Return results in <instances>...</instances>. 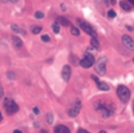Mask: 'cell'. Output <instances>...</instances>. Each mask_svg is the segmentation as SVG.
Instances as JSON below:
<instances>
[{
	"mask_svg": "<svg viewBox=\"0 0 134 133\" xmlns=\"http://www.w3.org/2000/svg\"><path fill=\"white\" fill-rule=\"evenodd\" d=\"M81 106H82L81 101L75 99V101H74V103L71 105V107L68 109V115H69L70 117H75V116L80 113Z\"/></svg>",
	"mask_w": 134,
	"mask_h": 133,
	"instance_id": "52a82bcc",
	"label": "cell"
},
{
	"mask_svg": "<svg viewBox=\"0 0 134 133\" xmlns=\"http://www.w3.org/2000/svg\"><path fill=\"white\" fill-rule=\"evenodd\" d=\"M42 30V27L41 26H34L32 28H31V31H32V34H35V35H38L40 31Z\"/></svg>",
	"mask_w": 134,
	"mask_h": 133,
	"instance_id": "e0dca14e",
	"label": "cell"
},
{
	"mask_svg": "<svg viewBox=\"0 0 134 133\" xmlns=\"http://www.w3.org/2000/svg\"><path fill=\"white\" fill-rule=\"evenodd\" d=\"M12 40H13V44L15 45L16 48H20V47H22L23 43H22V40H21L19 37H17V36H13Z\"/></svg>",
	"mask_w": 134,
	"mask_h": 133,
	"instance_id": "8fae6325",
	"label": "cell"
},
{
	"mask_svg": "<svg viewBox=\"0 0 134 133\" xmlns=\"http://www.w3.org/2000/svg\"><path fill=\"white\" fill-rule=\"evenodd\" d=\"M122 44L128 48V49H130V50H134V41H133V39L130 37V36H127V35H125V36H122Z\"/></svg>",
	"mask_w": 134,
	"mask_h": 133,
	"instance_id": "ba28073f",
	"label": "cell"
},
{
	"mask_svg": "<svg viewBox=\"0 0 134 133\" xmlns=\"http://www.w3.org/2000/svg\"><path fill=\"white\" fill-rule=\"evenodd\" d=\"M14 133H22V132H21L20 130H15V131H14Z\"/></svg>",
	"mask_w": 134,
	"mask_h": 133,
	"instance_id": "f1b7e54d",
	"label": "cell"
},
{
	"mask_svg": "<svg viewBox=\"0 0 134 133\" xmlns=\"http://www.w3.org/2000/svg\"><path fill=\"white\" fill-rule=\"evenodd\" d=\"M128 2H129V3H131V4L134 6V0H128Z\"/></svg>",
	"mask_w": 134,
	"mask_h": 133,
	"instance_id": "83f0119b",
	"label": "cell"
},
{
	"mask_svg": "<svg viewBox=\"0 0 134 133\" xmlns=\"http://www.w3.org/2000/svg\"><path fill=\"white\" fill-rule=\"evenodd\" d=\"M97 88L99 90H103V91H108L109 90V85L105 82H97Z\"/></svg>",
	"mask_w": 134,
	"mask_h": 133,
	"instance_id": "5bb4252c",
	"label": "cell"
},
{
	"mask_svg": "<svg viewBox=\"0 0 134 133\" xmlns=\"http://www.w3.org/2000/svg\"><path fill=\"white\" fill-rule=\"evenodd\" d=\"M9 1H10L12 3H17V2H18V0H9Z\"/></svg>",
	"mask_w": 134,
	"mask_h": 133,
	"instance_id": "f546056e",
	"label": "cell"
},
{
	"mask_svg": "<svg viewBox=\"0 0 134 133\" xmlns=\"http://www.w3.org/2000/svg\"><path fill=\"white\" fill-rule=\"evenodd\" d=\"M40 133H47V131H46V130H41Z\"/></svg>",
	"mask_w": 134,
	"mask_h": 133,
	"instance_id": "4dcf8cb0",
	"label": "cell"
},
{
	"mask_svg": "<svg viewBox=\"0 0 134 133\" xmlns=\"http://www.w3.org/2000/svg\"><path fill=\"white\" fill-rule=\"evenodd\" d=\"M133 62H134V58H133Z\"/></svg>",
	"mask_w": 134,
	"mask_h": 133,
	"instance_id": "d590c367",
	"label": "cell"
},
{
	"mask_svg": "<svg viewBox=\"0 0 134 133\" xmlns=\"http://www.w3.org/2000/svg\"><path fill=\"white\" fill-rule=\"evenodd\" d=\"M76 22H77V24L80 25V27L86 32V34H88L89 36H91L92 38H96V31H95V29L90 25V24H88V23H86L85 21H83V20H80V19H77L76 20Z\"/></svg>",
	"mask_w": 134,
	"mask_h": 133,
	"instance_id": "277c9868",
	"label": "cell"
},
{
	"mask_svg": "<svg viewBox=\"0 0 134 133\" xmlns=\"http://www.w3.org/2000/svg\"><path fill=\"white\" fill-rule=\"evenodd\" d=\"M35 17H36L37 19H42V18L44 17V14H43L42 12H36V14H35Z\"/></svg>",
	"mask_w": 134,
	"mask_h": 133,
	"instance_id": "7402d4cb",
	"label": "cell"
},
{
	"mask_svg": "<svg viewBox=\"0 0 134 133\" xmlns=\"http://www.w3.org/2000/svg\"><path fill=\"white\" fill-rule=\"evenodd\" d=\"M99 133H106L105 131H99Z\"/></svg>",
	"mask_w": 134,
	"mask_h": 133,
	"instance_id": "e575fe53",
	"label": "cell"
},
{
	"mask_svg": "<svg viewBox=\"0 0 134 133\" xmlns=\"http://www.w3.org/2000/svg\"><path fill=\"white\" fill-rule=\"evenodd\" d=\"M52 30H53L55 34H59V31H60V26H59L58 23H53V24H52Z\"/></svg>",
	"mask_w": 134,
	"mask_h": 133,
	"instance_id": "ffe728a7",
	"label": "cell"
},
{
	"mask_svg": "<svg viewBox=\"0 0 134 133\" xmlns=\"http://www.w3.org/2000/svg\"><path fill=\"white\" fill-rule=\"evenodd\" d=\"M127 29H129V30L131 31V30H132V27H131V26H127Z\"/></svg>",
	"mask_w": 134,
	"mask_h": 133,
	"instance_id": "1f68e13d",
	"label": "cell"
},
{
	"mask_svg": "<svg viewBox=\"0 0 134 133\" xmlns=\"http://www.w3.org/2000/svg\"><path fill=\"white\" fill-rule=\"evenodd\" d=\"M61 75H62V79L65 81V82H68L69 79H70V75H71V69H70V66L69 65H65L62 69V72H61Z\"/></svg>",
	"mask_w": 134,
	"mask_h": 133,
	"instance_id": "9c48e42d",
	"label": "cell"
},
{
	"mask_svg": "<svg viewBox=\"0 0 134 133\" xmlns=\"http://www.w3.org/2000/svg\"><path fill=\"white\" fill-rule=\"evenodd\" d=\"M106 63H107V58L106 57H102L97 60V62L95 63V70L98 74L104 75L106 73Z\"/></svg>",
	"mask_w": 134,
	"mask_h": 133,
	"instance_id": "5b68a950",
	"label": "cell"
},
{
	"mask_svg": "<svg viewBox=\"0 0 134 133\" xmlns=\"http://www.w3.org/2000/svg\"><path fill=\"white\" fill-rule=\"evenodd\" d=\"M3 107H4V109L8 115H13L16 112H18V110H19V106L16 104V102L12 98H8V97L4 98Z\"/></svg>",
	"mask_w": 134,
	"mask_h": 133,
	"instance_id": "7a4b0ae2",
	"label": "cell"
},
{
	"mask_svg": "<svg viewBox=\"0 0 134 133\" xmlns=\"http://www.w3.org/2000/svg\"><path fill=\"white\" fill-rule=\"evenodd\" d=\"M57 23H58L59 25H63V26H68V25H70L69 20L66 19L65 17H59V18L57 19Z\"/></svg>",
	"mask_w": 134,
	"mask_h": 133,
	"instance_id": "7c38bea8",
	"label": "cell"
},
{
	"mask_svg": "<svg viewBox=\"0 0 134 133\" xmlns=\"http://www.w3.org/2000/svg\"><path fill=\"white\" fill-rule=\"evenodd\" d=\"M91 45H92V47H94L95 49H98V48H99V43H98V41H97L95 38H92V39H91Z\"/></svg>",
	"mask_w": 134,
	"mask_h": 133,
	"instance_id": "2e32d148",
	"label": "cell"
},
{
	"mask_svg": "<svg viewBox=\"0 0 134 133\" xmlns=\"http://www.w3.org/2000/svg\"><path fill=\"white\" fill-rule=\"evenodd\" d=\"M10 28H12V30L15 31V32H22L23 35H25V30L21 29V28H20L18 25H16V24H13V25L10 26Z\"/></svg>",
	"mask_w": 134,
	"mask_h": 133,
	"instance_id": "9a60e30c",
	"label": "cell"
},
{
	"mask_svg": "<svg viewBox=\"0 0 134 133\" xmlns=\"http://www.w3.org/2000/svg\"><path fill=\"white\" fill-rule=\"evenodd\" d=\"M108 17H109V18H115V17H116V13H115L113 9H110V10L108 12Z\"/></svg>",
	"mask_w": 134,
	"mask_h": 133,
	"instance_id": "44dd1931",
	"label": "cell"
},
{
	"mask_svg": "<svg viewBox=\"0 0 134 133\" xmlns=\"http://www.w3.org/2000/svg\"><path fill=\"white\" fill-rule=\"evenodd\" d=\"M7 76H8V79H14L15 77V73L14 72H7Z\"/></svg>",
	"mask_w": 134,
	"mask_h": 133,
	"instance_id": "cb8c5ba5",
	"label": "cell"
},
{
	"mask_svg": "<svg viewBox=\"0 0 134 133\" xmlns=\"http://www.w3.org/2000/svg\"><path fill=\"white\" fill-rule=\"evenodd\" d=\"M3 96V88H2V86H1V84H0V98Z\"/></svg>",
	"mask_w": 134,
	"mask_h": 133,
	"instance_id": "d4e9b609",
	"label": "cell"
},
{
	"mask_svg": "<svg viewBox=\"0 0 134 133\" xmlns=\"http://www.w3.org/2000/svg\"><path fill=\"white\" fill-rule=\"evenodd\" d=\"M117 96L118 98L122 102V103H127L129 99H130V96H131V92L129 90L128 87L124 86V85H119L117 87Z\"/></svg>",
	"mask_w": 134,
	"mask_h": 133,
	"instance_id": "3957f363",
	"label": "cell"
},
{
	"mask_svg": "<svg viewBox=\"0 0 134 133\" xmlns=\"http://www.w3.org/2000/svg\"><path fill=\"white\" fill-rule=\"evenodd\" d=\"M53 132H54V133H70V130H69L66 126L58 125V126H55V127H54Z\"/></svg>",
	"mask_w": 134,
	"mask_h": 133,
	"instance_id": "30bf717a",
	"label": "cell"
},
{
	"mask_svg": "<svg viewBox=\"0 0 134 133\" xmlns=\"http://www.w3.org/2000/svg\"><path fill=\"white\" fill-rule=\"evenodd\" d=\"M34 113H35V114H39V109H38L37 107L34 108Z\"/></svg>",
	"mask_w": 134,
	"mask_h": 133,
	"instance_id": "4316f807",
	"label": "cell"
},
{
	"mask_svg": "<svg viewBox=\"0 0 134 133\" xmlns=\"http://www.w3.org/2000/svg\"><path fill=\"white\" fill-rule=\"evenodd\" d=\"M119 5H120V7H121L124 10H126V12H130V10H131L130 4H129L127 1H125V0H121V1L119 2Z\"/></svg>",
	"mask_w": 134,
	"mask_h": 133,
	"instance_id": "4fadbf2b",
	"label": "cell"
},
{
	"mask_svg": "<svg viewBox=\"0 0 134 133\" xmlns=\"http://www.w3.org/2000/svg\"><path fill=\"white\" fill-rule=\"evenodd\" d=\"M70 32H71L73 36H79V35H80V30H79L75 26H71V28H70Z\"/></svg>",
	"mask_w": 134,
	"mask_h": 133,
	"instance_id": "ac0fdd59",
	"label": "cell"
},
{
	"mask_svg": "<svg viewBox=\"0 0 134 133\" xmlns=\"http://www.w3.org/2000/svg\"><path fill=\"white\" fill-rule=\"evenodd\" d=\"M77 133H89V132H87V131L84 130V129H80V130L77 131Z\"/></svg>",
	"mask_w": 134,
	"mask_h": 133,
	"instance_id": "484cf974",
	"label": "cell"
},
{
	"mask_svg": "<svg viewBox=\"0 0 134 133\" xmlns=\"http://www.w3.org/2000/svg\"><path fill=\"white\" fill-rule=\"evenodd\" d=\"M46 118H47L48 124H52V121H53V116H52V113L48 112V113L46 114Z\"/></svg>",
	"mask_w": 134,
	"mask_h": 133,
	"instance_id": "d6986e66",
	"label": "cell"
},
{
	"mask_svg": "<svg viewBox=\"0 0 134 133\" xmlns=\"http://www.w3.org/2000/svg\"><path fill=\"white\" fill-rule=\"evenodd\" d=\"M132 108H133V113H134V102H133V106H132Z\"/></svg>",
	"mask_w": 134,
	"mask_h": 133,
	"instance_id": "d6a6232c",
	"label": "cell"
},
{
	"mask_svg": "<svg viewBox=\"0 0 134 133\" xmlns=\"http://www.w3.org/2000/svg\"><path fill=\"white\" fill-rule=\"evenodd\" d=\"M41 40H42V41H44V42H48V41L50 40V38H49L47 35H43V36L41 37Z\"/></svg>",
	"mask_w": 134,
	"mask_h": 133,
	"instance_id": "603a6c76",
	"label": "cell"
},
{
	"mask_svg": "<svg viewBox=\"0 0 134 133\" xmlns=\"http://www.w3.org/2000/svg\"><path fill=\"white\" fill-rule=\"evenodd\" d=\"M94 108L98 112V114L104 118L111 116L114 112V108H113L112 104H110L108 102H104V101H97L94 104Z\"/></svg>",
	"mask_w": 134,
	"mask_h": 133,
	"instance_id": "6da1fadb",
	"label": "cell"
},
{
	"mask_svg": "<svg viewBox=\"0 0 134 133\" xmlns=\"http://www.w3.org/2000/svg\"><path fill=\"white\" fill-rule=\"evenodd\" d=\"M94 62H95L94 57L91 53H86L85 57L80 61V65L84 68H89L94 64Z\"/></svg>",
	"mask_w": 134,
	"mask_h": 133,
	"instance_id": "8992f818",
	"label": "cell"
},
{
	"mask_svg": "<svg viewBox=\"0 0 134 133\" xmlns=\"http://www.w3.org/2000/svg\"><path fill=\"white\" fill-rule=\"evenodd\" d=\"M1 119H2V115H1V113H0V121H1Z\"/></svg>",
	"mask_w": 134,
	"mask_h": 133,
	"instance_id": "836d02e7",
	"label": "cell"
}]
</instances>
